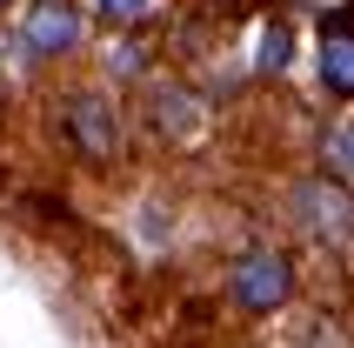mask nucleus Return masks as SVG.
Wrapping results in <instances>:
<instances>
[{
	"label": "nucleus",
	"instance_id": "obj_1",
	"mask_svg": "<svg viewBox=\"0 0 354 348\" xmlns=\"http://www.w3.org/2000/svg\"><path fill=\"white\" fill-rule=\"evenodd\" d=\"M40 128H47V148L74 174H94V181H114V174L134 168L140 141H134V114H127V94H114L107 80H94L87 67H67V74H47V94H40Z\"/></svg>",
	"mask_w": 354,
	"mask_h": 348
},
{
	"label": "nucleus",
	"instance_id": "obj_2",
	"mask_svg": "<svg viewBox=\"0 0 354 348\" xmlns=\"http://www.w3.org/2000/svg\"><path fill=\"white\" fill-rule=\"evenodd\" d=\"M301 288H308V275H301V254L274 234H254V241H241L234 254H221V275H214V302L227 322L241 329H261V322H281V315H295Z\"/></svg>",
	"mask_w": 354,
	"mask_h": 348
},
{
	"label": "nucleus",
	"instance_id": "obj_3",
	"mask_svg": "<svg viewBox=\"0 0 354 348\" xmlns=\"http://www.w3.org/2000/svg\"><path fill=\"white\" fill-rule=\"evenodd\" d=\"M127 114H134V141H154L167 155H187V148H201V141L214 134L221 107L187 67H167L160 60L154 74L127 94Z\"/></svg>",
	"mask_w": 354,
	"mask_h": 348
},
{
	"label": "nucleus",
	"instance_id": "obj_4",
	"mask_svg": "<svg viewBox=\"0 0 354 348\" xmlns=\"http://www.w3.org/2000/svg\"><path fill=\"white\" fill-rule=\"evenodd\" d=\"M7 34H14L20 67H34V74H67V67H80L87 47H94V20H87L80 0H14Z\"/></svg>",
	"mask_w": 354,
	"mask_h": 348
},
{
	"label": "nucleus",
	"instance_id": "obj_5",
	"mask_svg": "<svg viewBox=\"0 0 354 348\" xmlns=\"http://www.w3.org/2000/svg\"><path fill=\"white\" fill-rule=\"evenodd\" d=\"M160 60H167V40L160 34H94V47H87L80 67H87L94 80H107L114 94H134Z\"/></svg>",
	"mask_w": 354,
	"mask_h": 348
},
{
	"label": "nucleus",
	"instance_id": "obj_6",
	"mask_svg": "<svg viewBox=\"0 0 354 348\" xmlns=\"http://www.w3.org/2000/svg\"><path fill=\"white\" fill-rule=\"evenodd\" d=\"M315 80L335 107L354 101V34H348V7L341 0H328L315 14Z\"/></svg>",
	"mask_w": 354,
	"mask_h": 348
},
{
	"label": "nucleus",
	"instance_id": "obj_7",
	"mask_svg": "<svg viewBox=\"0 0 354 348\" xmlns=\"http://www.w3.org/2000/svg\"><path fill=\"white\" fill-rule=\"evenodd\" d=\"M94 34H160L174 20V0H80Z\"/></svg>",
	"mask_w": 354,
	"mask_h": 348
},
{
	"label": "nucleus",
	"instance_id": "obj_8",
	"mask_svg": "<svg viewBox=\"0 0 354 348\" xmlns=\"http://www.w3.org/2000/svg\"><path fill=\"white\" fill-rule=\"evenodd\" d=\"M248 20H254V74L261 80H281L288 60H295V20L281 14V7H268V0H261Z\"/></svg>",
	"mask_w": 354,
	"mask_h": 348
},
{
	"label": "nucleus",
	"instance_id": "obj_9",
	"mask_svg": "<svg viewBox=\"0 0 354 348\" xmlns=\"http://www.w3.org/2000/svg\"><path fill=\"white\" fill-rule=\"evenodd\" d=\"M315 174H328V181L348 188V107H335L315 128Z\"/></svg>",
	"mask_w": 354,
	"mask_h": 348
},
{
	"label": "nucleus",
	"instance_id": "obj_10",
	"mask_svg": "<svg viewBox=\"0 0 354 348\" xmlns=\"http://www.w3.org/2000/svg\"><path fill=\"white\" fill-rule=\"evenodd\" d=\"M187 7H194V14H214V20H248L261 0H187Z\"/></svg>",
	"mask_w": 354,
	"mask_h": 348
},
{
	"label": "nucleus",
	"instance_id": "obj_11",
	"mask_svg": "<svg viewBox=\"0 0 354 348\" xmlns=\"http://www.w3.org/2000/svg\"><path fill=\"white\" fill-rule=\"evenodd\" d=\"M7 14H14V0H0V20H7Z\"/></svg>",
	"mask_w": 354,
	"mask_h": 348
},
{
	"label": "nucleus",
	"instance_id": "obj_12",
	"mask_svg": "<svg viewBox=\"0 0 354 348\" xmlns=\"http://www.w3.org/2000/svg\"><path fill=\"white\" fill-rule=\"evenodd\" d=\"M301 7H328V0H301Z\"/></svg>",
	"mask_w": 354,
	"mask_h": 348
}]
</instances>
